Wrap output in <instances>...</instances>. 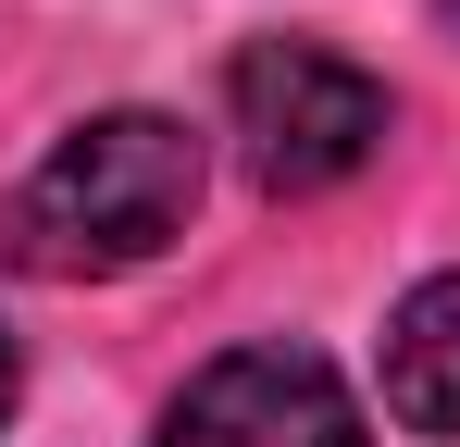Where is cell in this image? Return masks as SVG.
I'll list each match as a JSON object with an SVG mask.
<instances>
[{"label":"cell","mask_w":460,"mask_h":447,"mask_svg":"<svg viewBox=\"0 0 460 447\" xmlns=\"http://www.w3.org/2000/svg\"><path fill=\"white\" fill-rule=\"evenodd\" d=\"M199 137L174 112H87L0 187V261L38 286H100L162 261L199 212Z\"/></svg>","instance_id":"6da1fadb"},{"label":"cell","mask_w":460,"mask_h":447,"mask_svg":"<svg viewBox=\"0 0 460 447\" xmlns=\"http://www.w3.org/2000/svg\"><path fill=\"white\" fill-rule=\"evenodd\" d=\"M385 74H361L349 50H323V38H249L225 63V137L249 162V187H274V199H323V187H349L361 162L385 149Z\"/></svg>","instance_id":"7a4b0ae2"},{"label":"cell","mask_w":460,"mask_h":447,"mask_svg":"<svg viewBox=\"0 0 460 447\" xmlns=\"http://www.w3.org/2000/svg\"><path fill=\"white\" fill-rule=\"evenodd\" d=\"M150 447H374V423H361L349 372L323 348L249 336V348H225V361H199L174 385V410H162Z\"/></svg>","instance_id":"3957f363"},{"label":"cell","mask_w":460,"mask_h":447,"mask_svg":"<svg viewBox=\"0 0 460 447\" xmlns=\"http://www.w3.org/2000/svg\"><path fill=\"white\" fill-rule=\"evenodd\" d=\"M385 410L460 447V274H423L385 311Z\"/></svg>","instance_id":"277c9868"},{"label":"cell","mask_w":460,"mask_h":447,"mask_svg":"<svg viewBox=\"0 0 460 447\" xmlns=\"http://www.w3.org/2000/svg\"><path fill=\"white\" fill-rule=\"evenodd\" d=\"M0 423H13V336H0Z\"/></svg>","instance_id":"5b68a950"}]
</instances>
